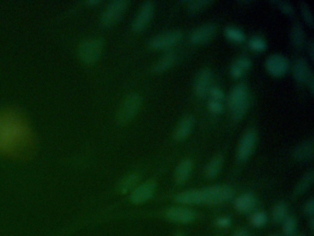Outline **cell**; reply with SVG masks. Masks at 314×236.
I'll return each mask as SVG.
<instances>
[{
	"mask_svg": "<svg viewBox=\"0 0 314 236\" xmlns=\"http://www.w3.org/2000/svg\"><path fill=\"white\" fill-rule=\"evenodd\" d=\"M250 105V97L244 84H239L233 88L228 96V108L233 114L234 121H239L246 114Z\"/></svg>",
	"mask_w": 314,
	"mask_h": 236,
	"instance_id": "obj_1",
	"label": "cell"
},
{
	"mask_svg": "<svg viewBox=\"0 0 314 236\" xmlns=\"http://www.w3.org/2000/svg\"><path fill=\"white\" fill-rule=\"evenodd\" d=\"M142 105V97L137 93H130L124 98L119 107L116 120L119 125L124 126L131 122L137 115Z\"/></svg>",
	"mask_w": 314,
	"mask_h": 236,
	"instance_id": "obj_2",
	"label": "cell"
},
{
	"mask_svg": "<svg viewBox=\"0 0 314 236\" xmlns=\"http://www.w3.org/2000/svg\"><path fill=\"white\" fill-rule=\"evenodd\" d=\"M200 204L217 205L231 200L234 191L231 186H214L199 189Z\"/></svg>",
	"mask_w": 314,
	"mask_h": 236,
	"instance_id": "obj_3",
	"label": "cell"
},
{
	"mask_svg": "<svg viewBox=\"0 0 314 236\" xmlns=\"http://www.w3.org/2000/svg\"><path fill=\"white\" fill-rule=\"evenodd\" d=\"M102 48L103 41L101 39H87L79 45L78 56L84 63H94L100 57Z\"/></svg>",
	"mask_w": 314,
	"mask_h": 236,
	"instance_id": "obj_4",
	"label": "cell"
},
{
	"mask_svg": "<svg viewBox=\"0 0 314 236\" xmlns=\"http://www.w3.org/2000/svg\"><path fill=\"white\" fill-rule=\"evenodd\" d=\"M128 2L124 0H115L109 3L102 12L100 23L103 27H111L118 23L128 9Z\"/></svg>",
	"mask_w": 314,
	"mask_h": 236,
	"instance_id": "obj_5",
	"label": "cell"
},
{
	"mask_svg": "<svg viewBox=\"0 0 314 236\" xmlns=\"http://www.w3.org/2000/svg\"><path fill=\"white\" fill-rule=\"evenodd\" d=\"M182 33L178 30L162 32L156 35L150 42V47L153 50H165L176 46L182 40Z\"/></svg>",
	"mask_w": 314,
	"mask_h": 236,
	"instance_id": "obj_6",
	"label": "cell"
},
{
	"mask_svg": "<svg viewBox=\"0 0 314 236\" xmlns=\"http://www.w3.org/2000/svg\"><path fill=\"white\" fill-rule=\"evenodd\" d=\"M257 141V134L255 129H249L243 134L238 146L237 159L240 162H244L249 159L255 150Z\"/></svg>",
	"mask_w": 314,
	"mask_h": 236,
	"instance_id": "obj_7",
	"label": "cell"
},
{
	"mask_svg": "<svg viewBox=\"0 0 314 236\" xmlns=\"http://www.w3.org/2000/svg\"><path fill=\"white\" fill-rule=\"evenodd\" d=\"M154 3L146 1L142 5L132 24L134 32H140L146 29L154 14Z\"/></svg>",
	"mask_w": 314,
	"mask_h": 236,
	"instance_id": "obj_8",
	"label": "cell"
},
{
	"mask_svg": "<svg viewBox=\"0 0 314 236\" xmlns=\"http://www.w3.org/2000/svg\"><path fill=\"white\" fill-rule=\"evenodd\" d=\"M265 68L275 77H282L288 70L289 62L284 55L274 54L265 60Z\"/></svg>",
	"mask_w": 314,
	"mask_h": 236,
	"instance_id": "obj_9",
	"label": "cell"
},
{
	"mask_svg": "<svg viewBox=\"0 0 314 236\" xmlns=\"http://www.w3.org/2000/svg\"><path fill=\"white\" fill-rule=\"evenodd\" d=\"M156 190V183L153 180L143 183L136 187L130 195V201L134 204H141L146 202L154 195Z\"/></svg>",
	"mask_w": 314,
	"mask_h": 236,
	"instance_id": "obj_10",
	"label": "cell"
},
{
	"mask_svg": "<svg viewBox=\"0 0 314 236\" xmlns=\"http://www.w3.org/2000/svg\"><path fill=\"white\" fill-rule=\"evenodd\" d=\"M217 33V26L213 23L205 24L196 29L190 35V41L194 45H205L211 41Z\"/></svg>",
	"mask_w": 314,
	"mask_h": 236,
	"instance_id": "obj_11",
	"label": "cell"
},
{
	"mask_svg": "<svg viewBox=\"0 0 314 236\" xmlns=\"http://www.w3.org/2000/svg\"><path fill=\"white\" fill-rule=\"evenodd\" d=\"M211 81L212 72L210 68H203L198 72L194 83V91L197 97L203 98L210 92Z\"/></svg>",
	"mask_w": 314,
	"mask_h": 236,
	"instance_id": "obj_12",
	"label": "cell"
},
{
	"mask_svg": "<svg viewBox=\"0 0 314 236\" xmlns=\"http://www.w3.org/2000/svg\"><path fill=\"white\" fill-rule=\"evenodd\" d=\"M166 217L174 223L187 224L195 221L196 212L187 208L173 207L166 211Z\"/></svg>",
	"mask_w": 314,
	"mask_h": 236,
	"instance_id": "obj_13",
	"label": "cell"
},
{
	"mask_svg": "<svg viewBox=\"0 0 314 236\" xmlns=\"http://www.w3.org/2000/svg\"><path fill=\"white\" fill-rule=\"evenodd\" d=\"M195 125V118L192 115H186L180 120L173 133V139L178 142L183 141L191 134Z\"/></svg>",
	"mask_w": 314,
	"mask_h": 236,
	"instance_id": "obj_14",
	"label": "cell"
},
{
	"mask_svg": "<svg viewBox=\"0 0 314 236\" xmlns=\"http://www.w3.org/2000/svg\"><path fill=\"white\" fill-rule=\"evenodd\" d=\"M257 200L252 193H245L239 195L234 201V207L241 213H248L255 209Z\"/></svg>",
	"mask_w": 314,
	"mask_h": 236,
	"instance_id": "obj_15",
	"label": "cell"
},
{
	"mask_svg": "<svg viewBox=\"0 0 314 236\" xmlns=\"http://www.w3.org/2000/svg\"><path fill=\"white\" fill-rule=\"evenodd\" d=\"M293 75L297 82H307L311 75H313L310 70L309 64L303 58H298L293 63Z\"/></svg>",
	"mask_w": 314,
	"mask_h": 236,
	"instance_id": "obj_16",
	"label": "cell"
},
{
	"mask_svg": "<svg viewBox=\"0 0 314 236\" xmlns=\"http://www.w3.org/2000/svg\"><path fill=\"white\" fill-rule=\"evenodd\" d=\"M192 170H193V161L189 158L182 160V162L178 164L175 170L174 179L176 184L183 185L191 175Z\"/></svg>",
	"mask_w": 314,
	"mask_h": 236,
	"instance_id": "obj_17",
	"label": "cell"
},
{
	"mask_svg": "<svg viewBox=\"0 0 314 236\" xmlns=\"http://www.w3.org/2000/svg\"><path fill=\"white\" fill-rule=\"evenodd\" d=\"M294 158L299 162H306L313 156V141H307L298 146L294 150Z\"/></svg>",
	"mask_w": 314,
	"mask_h": 236,
	"instance_id": "obj_18",
	"label": "cell"
},
{
	"mask_svg": "<svg viewBox=\"0 0 314 236\" xmlns=\"http://www.w3.org/2000/svg\"><path fill=\"white\" fill-rule=\"evenodd\" d=\"M175 61H176V55L173 52H170V53H167L166 55H164L161 58L159 59V61H157L152 66L151 70L154 73L164 72L169 68H172L173 64L175 63Z\"/></svg>",
	"mask_w": 314,
	"mask_h": 236,
	"instance_id": "obj_19",
	"label": "cell"
},
{
	"mask_svg": "<svg viewBox=\"0 0 314 236\" xmlns=\"http://www.w3.org/2000/svg\"><path fill=\"white\" fill-rule=\"evenodd\" d=\"M252 62L250 59L242 56L237 59L231 68V75L233 78H240L250 68Z\"/></svg>",
	"mask_w": 314,
	"mask_h": 236,
	"instance_id": "obj_20",
	"label": "cell"
},
{
	"mask_svg": "<svg viewBox=\"0 0 314 236\" xmlns=\"http://www.w3.org/2000/svg\"><path fill=\"white\" fill-rule=\"evenodd\" d=\"M224 158L221 154L215 156L205 166V174L208 179H213L219 174L223 165Z\"/></svg>",
	"mask_w": 314,
	"mask_h": 236,
	"instance_id": "obj_21",
	"label": "cell"
},
{
	"mask_svg": "<svg viewBox=\"0 0 314 236\" xmlns=\"http://www.w3.org/2000/svg\"><path fill=\"white\" fill-rule=\"evenodd\" d=\"M290 40H291L293 46L296 47L298 49L301 48L304 45V42H305L304 32H303V29L300 24H295L291 28Z\"/></svg>",
	"mask_w": 314,
	"mask_h": 236,
	"instance_id": "obj_22",
	"label": "cell"
},
{
	"mask_svg": "<svg viewBox=\"0 0 314 236\" xmlns=\"http://www.w3.org/2000/svg\"><path fill=\"white\" fill-rule=\"evenodd\" d=\"M139 182V175L137 173H131L124 177L119 185V191L122 194H125L136 187Z\"/></svg>",
	"mask_w": 314,
	"mask_h": 236,
	"instance_id": "obj_23",
	"label": "cell"
},
{
	"mask_svg": "<svg viewBox=\"0 0 314 236\" xmlns=\"http://www.w3.org/2000/svg\"><path fill=\"white\" fill-rule=\"evenodd\" d=\"M313 177L314 173L312 170H310V172L306 173L305 175L302 177L300 183L297 185L295 191H294V195H301L305 191L308 190L313 183Z\"/></svg>",
	"mask_w": 314,
	"mask_h": 236,
	"instance_id": "obj_24",
	"label": "cell"
},
{
	"mask_svg": "<svg viewBox=\"0 0 314 236\" xmlns=\"http://www.w3.org/2000/svg\"><path fill=\"white\" fill-rule=\"evenodd\" d=\"M287 205L283 202H279L275 205L272 210V218L275 223H283V221L287 218Z\"/></svg>",
	"mask_w": 314,
	"mask_h": 236,
	"instance_id": "obj_25",
	"label": "cell"
},
{
	"mask_svg": "<svg viewBox=\"0 0 314 236\" xmlns=\"http://www.w3.org/2000/svg\"><path fill=\"white\" fill-rule=\"evenodd\" d=\"M225 35L231 41L235 42V43H242L245 41V35L239 28L233 27V26L225 28Z\"/></svg>",
	"mask_w": 314,
	"mask_h": 236,
	"instance_id": "obj_26",
	"label": "cell"
},
{
	"mask_svg": "<svg viewBox=\"0 0 314 236\" xmlns=\"http://www.w3.org/2000/svg\"><path fill=\"white\" fill-rule=\"evenodd\" d=\"M297 231V220L293 216H287L283 221V232L286 236H293Z\"/></svg>",
	"mask_w": 314,
	"mask_h": 236,
	"instance_id": "obj_27",
	"label": "cell"
},
{
	"mask_svg": "<svg viewBox=\"0 0 314 236\" xmlns=\"http://www.w3.org/2000/svg\"><path fill=\"white\" fill-rule=\"evenodd\" d=\"M268 221V217L265 212L257 211L250 216V223L255 227H263Z\"/></svg>",
	"mask_w": 314,
	"mask_h": 236,
	"instance_id": "obj_28",
	"label": "cell"
},
{
	"mask_svg": "<svg viewBox=\"0 0 314 236\" xmlns=\"http://www.w3.org/2000/svg\"><path fill=\"white\" fill-rule=\"evenodd\" d=\"M212 2L211 1H207V0H199V1H190L188 3V11L190 13H196L198 11H200L203 9L206 8L208 5L211 4Z\"/></svg>",
	"mask_w": 314,
	"mask_h": 236,
	"instance_id": "obj_29",
	"label": "cell"
},
{
	"mask_svg": "<svg viewBox=\"0 0 314 236\" xmlns=\"http://www.w3.org/2000/svg\"><path fill=\"white\" fill-rule=\"evenodd\" d=\"M249 46L250 49L257 52H262L266 49V43L263 38L259 36L253 37L249 41Z\"/></svg>",
	"mask_w": 314,
	"mask_h": 236,
	"instance_id": "obj_30",
	"label": "cell"
},
{
	"mask_svg": "<svg viewBox=\"0 0 314 236\" xmlns=\"http://www.w3.org/2000/svg\"><path fill=\"white\" fill-rule=\"evenodd\" d=\"M301 14L303 18L305 19L306 23L310 25V27L313 26V16L311 13L310 6L306 2H302L301 4Z\"/></svg>",
	"mask_w": 314,
	"mask_h": 236,
	"instance_id": "obj_31",
	"label": "cell"
},
{
	"mask_svg": "<svg viewBox=\"0 0 314 236\" xmlns=\"http://www.w3.org/2000/svg\"><path fill=\"white\" fill-rule=\"evenodd\" d=\"M272 3L277 5L278 9H281L284 13L287 14L289 16H291V15L294 14V8L288 2H286V1H272Z\"/></svg>",
	"mask_w": 314,
	"mask_h": 236,
	"instance_id": "obj_32",
	"label": "cell"
},
{
	"mask_svg": "<svg viewBox=\"0 0 314 236\" xmlns=\"http://www.w3.org/2000/svg\"><path fill=\"white\" fill-rule=\"evenodd\" d=\"M208 109L212 114H219L223 111V105L219 101L211 100L208 103Z\"/></svg>",
	"mask_w": 314,
	"mask_h": 236,
	"instance_id": "obj_33",
	"label": "cell"
},
{
	"mask_svg": "<svg viewBox=\"0 0 314 236\" xmlns=\"http://www.w3.org/2000/svg\"><path fill=\"white\" fill-rule=\"evenodd\" d=\"M210 93L211 97H212V100L220 102V101L224 99V92L219 88L211 87L210 90Z\"/></svg>",
	"mask_w": 314,
	"mask_h": 236,
	"instance_id": "obj_34",
	"label": "cell"
},
{
	"mask_svg": "<svg viewBox=\"0 0 314 236\" xmlns=\"http://www.w3.org/2000/svg\"><path fill=\"white\" fill-rule=\"evenodd\" d=\"M232 221L228 217H222L216 221V226L219 228H228L231 226Z\"/></svg>",
	"mask_w": 314,
	"mask_h": 236,
	"instance_id": "obj_35",
	"label": "cell"
},
{
	"mask_svg": "<svg viewBox=\"0 0 314 236\" xmlns=\"http://www.w3.org/2000/svg\"><path fill=\"white\" fill-rule=\"evenodd\" d=\"M304 211H305L306 214H308V215H310L311 217H313L314 213V200H310L307 203L305 204V207H304Z\"/></svg>",
	"mask_w": 314,
	"mask_h": 236,
	"instance_id": "obj_36",
	"label": "cell"
},
{
	"mask_svg": "<svg viewBox=\"0 0 314 236\" xmlns=\"http://www.w3.org/2000/svg\"><path fill=\"white\" fill-rule=\"evenodd\" d=\"M306 83L308 84V86L310 87V91H311V92H313V89H314L313 75H311V76H310V78H309V80L307 81V82H306Z\"/></svg>",
	"mask_w": 314,
	"mask_h": 236,
	"instance_id": "obj_37",
	"label": "cell"
},
{
	"mask_svg": "<svg viewBox=\"0 0 314 236\" xmlns=\"http://www.w3.org/2000/svg\"><path fill=\"white\" fill-rule=\"evenodd\" d=\"M309 53H310V59H313L314 57V45L313 42L311 41L309 45Z\"/></svg>",
	"mask_w": 314,
	"mask_h": 236,
	"instance_id": "obj_38",
	"label": "cell"
},
{
	"mask_svg": "<svg viewBox=\"0 0 314 236\" xmlns=\"http://www.w3.org/2000/svg\"><path fill=\"white\" fill-rule=\"evenodd\" d=\"M233 236H249V233L246 232L245 230H239L235 232Z\"/></svg>",
	"mask_w": 314,
	"mask_h": 236,
	"instance_id": "obj_39",
	"label": "cell"
},
{
	"mask_svg": "<svg viewBox=\"0 0 314 236\" xmlns=\"http://www.w3.org/2000/svg\"><path fill=\"white\" fill-rule=\"evenodd\" d=\"M310 228H311V231H313V229H314V218L313 217H311V220H310Z\"/></svg>",
	"mask_w": 314,
	"mask_h": 236,
	"instance_id": "obj_40",
	"label": "cell"
},
{
	"mask_svg": "<svg viewBox=\"0 0 314 236\" xmlns=\"http://www.w3.org/2000/svg\"><path fill=\"white\" fill-rule=\"evenodd\" d=\"M88 4H98V3H100L99 1H89V2H87Z\"/></svg>",
	"mask_w": 314,
	"mask_h": 236,
	"instance_id": "obj_41",
	"label": "cell"
},
{
	"mask_svg": "<svg viewBox=\"0 0 314 236\" xmlns=\"http://www.w3.org/2000/svg\"><path fill=\"white\" fill-rule=\"evenodd\" d=\"M174 236H184V233L182 232H177V233H176V234H175Z\"/></svg>",
	"mask_w": 314,
	"mask_h": 236,
	"instance_id": "obj_42",
	"label": "cell"
},
{
	"mask_svg": "<svg viewBox=\"0 0 314 236\" xmlns=\"http://www.w3.org/2000/svg\"><path fill=\"white\" fill-rule=\"evenodd\" d=\"M270 236H279V235H270Z\"/></svg>",
	"mask_w": 314,
	"mask_h": 236,
	"instance_id": "obj_43",
	"label": "cell"
},
{
	"mask_svg": "<svg viewBox=\"0 0 314 236\" xmlns=\"http://www.w3.org/2000/svg\"><path fill=\"white\" fill-rule=\"evenodd\" d=\"M296 236H303V235H296Z\"/></svg>",
	"mask_w": 314,
	"mask_h": 236,
	"instance_id": "obj_44",
	"label": "cell"
}]
</instances>
